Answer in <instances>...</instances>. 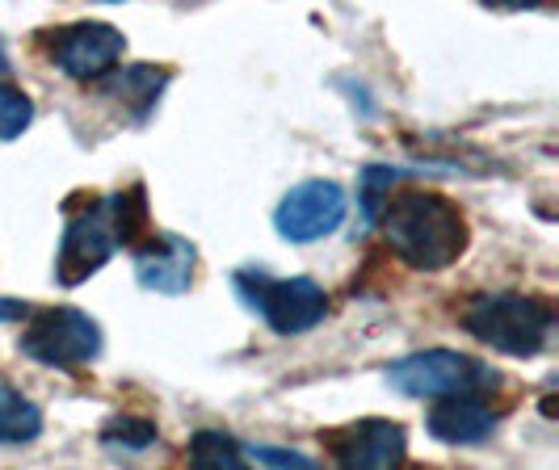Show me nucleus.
<instances>
[{
	"mask_svg": "<svg viewBox=\"0 0 559 470\" xmlns=\"http://www.w3.org/2000/svg\"><path fill=\"white\" fill-rule=\"evenodd\" d=\"M383 240L408 269L442 274L467 252L472 222L438 190H400L383 202Z\"/></svg>",
	"mask_w": 559,
	"mask_h": 470,
	"instance_id": "f257e3e1",
	"label": "nucleus"
},
{
	"mask_svg": "<svg viewBox=\"0 0 559 470\" xmlns=\"http://www.w3.org/2000/svg\"><path fill=\"white\" fill-rule=\"evenodd\" d=\"M463 333L476 336L479 345L497 349L504 358L531 361L551 349L556 336V306L534 294H513V290H484L472 294L459 311Z\"/></svg>",
	"mask_w": 559,
	"mask_h": 470,
	"instance_id": "f03ea898",
	"label": "nucleus"
},
{
	"mask_svg": "<svg viewBox=\"0 0 559 470\" xmlns=\"http://www.w3.org/2000/svg\"><path fill=\"white\" fill-rule=\"evenodd\" d=\"M388 383L408 399H463L497 390V370L459 349H420L388 365Z\"/></svg>",
	"mask_w": 559,
	"mask_h": 470,
	"instance_id": "7ed1b4c3",
	"label": "nucleus"
},
{
	"mask_svg": "<svg viewBox=\"0 0 559 470\" xmlns=\"http://www.w3.org/2000/svg\"><path fill=\"white\" fill-rule=\"evenodd\" d=\"M236 294L278 336H304L329 315V294L311 277H274L265 269H240Z\"/></svg>",
	"mask_w": 559,
	"mask_h": 470,
	"instance_id": "20e7f679",
	"label": "nucleus"
},
{
	"mask_svg": "<svg viewBox=\"0 0 559 470\" xmlns=\"http://www.w3.org/2000/svg\"><path fill=\"white\" fill-rule=\"evenodd\" d=\"M17 345L29 361H38L47 370L76 374L102 358L106 336H102V324L81 306H43L29 315Z\"/></svg>",
	"mask_w": 559,
	"mask_h": 470,
	"instance_id": "39448f33",
	"label": "nucleus"
},
{
	"mask_svg": "<svg viewBox=\"0 0 559 470\" xmlns=\"http://www.w3.org/2000/svg\"><path fill=\"white\" fill-rule=\"evenodd\" d=\"M345 215H349L345 190L329 177H316V181H304L282 197L278 210H274V227L290 244H316V240L333 236L345 222Z\"/></svg>",
	"mask_w": 559,
	"mask_h": 470,
	"instance_id": "423d86ee",
	"label": "nucleus"
},
{
	"mask_svg": "<svg viewBox=\"0 0 559 470\" xmlns=\"http://www.w3.org/2000/svg\"><path fill=\"white\" fill-rule=\"evenodd\" d=\"M336 470H400L408 458V429L388 415H366L329 433Z\"/></svg>",
	"mask_w": 559,
	"mask_h": 470,
	"instance_id": "0eeeda50",
	"label": "nucleus"
},
{
	"mask_svg": "<svg viewBox=\"0 0 559 470\" xmlns=\"http://www.w3.org/2000/svg\"><path fill=\"white\" fill-rule=\"evenodd\" d=\"M114 236L110 222H106V210H102V197H88L84 210H72L68 206V222H63V236H59V252H56V281L59 286H81L97 274L106 261L114 256Z\"/></svg>",
	"mask_w": 559,
	"mask_h": 470,
	"instance_id": "6e6552de",
	"label": "nucleus"
},
{
	"mask_svg": "<svg viewBox=\"0 0 559 470\" xmlns=\"http://www.w3.org/2000/svg\"><path fill=\"white\" fill-rule=\"evenodd\" d=\"M127 51L122 29L110 22H68L51 34V59L72 81H102L118 68Z\"/></svg>",
	"mask_w": 559,
	"mask_h": 470,
	"instance_id": "1a4fd4ad",
	"label": "nucleus"
},
{
	"mask_svg": "<svg viewBox=\"0 0 559 470\" xmlns=\"http://www.w3.org/2000/svg\"><path fill=\"white\" fill-rule=\"evenodd\" d=\"M198 249L181 236H147V244L135 252V274H140L143 290L156 294H186L194 286Z\"/></svg>",
	"mask_w": 559,
	"mask_h": 470,
	"instance_id": "9d476101",
	"label": "nucleus"
},
{
	"mask_svg": "<svg viewBox=\"0 0 559 470\" xmlns=\"http://www.w3.org/2000/svg\"><path fill=\"white\" fill-rule=\"evenodd\" d=\"M501 424V408H492L484 395H463V399H442L425 415L429 437L442 445H484Z\"/></svg>",
	"mask_w": 559,
	"mask_h": 470,
	"instance_id": "9b49d317",
	"label": "nucleus"
},
{
	"mask_svg": "<svg viewBox=\"0 0 559 470\" xmlns=\"http://www.w3.org/2000/svg\"><path fill=\"white\" fill-rule=\"evenodd\" d=\"M102 210H106V222H110L114 244L140 249V240H147V236H152V210H147V190H143L140 181L106 197V202H102Z\"/></svg>",
	"mask_w": 559,
	"mask_h": 470,
	"instance_id": "f8f14e48",
	"label": "nucleus"
},
{
	"mask_svg": "<svg viewBox=\"0 0 559 470\" xmlns=\"http://www.w3.org/2000/svg\"><path fill=\"white\" fill-rule=\"evenodd\" d=\"M165 84H168V68L135 63V68L114 72L110 84H106V93H110V97H118L122 106H131V110H135V122H143L147 113L156 110V101H160Z\"/></svg>",
	"mask_w": 559,
	"mask_h": 470,
	"instance_id": "ddd939ff",
	"label": "nucleus"
},
{
	"mask_svg": "<svg viewBox=\"0 0 559 470\" xmlns=\"http://www.w3.org/2000/svg\"><path fill=\"white\" fill-rule=\"evenodd\" d=\"M186 462H190V470H257L245 454V445L224 429H198L186 445Z\"/></svg>",
	"mask_w": 559,
	"mask_h": 470,
	"instance_id": "4468645a",
	"label": "nucleus"
},
{
	"mask_svg": "<svg viewBox=\"0 0 559 470\" xmlns=\"http://www.w3.org/2000/svg\"><path fill=\"white\" fill-rule=\"evenodd\" d=\"M43 433V412L17 387L0 383V445H29Z\"/></svg>",
	"mask_w": 559,
	"mask_h": 470,
	"instance_id": "2eb2a0df",
	"label": "nucleus"
},
{
	"mask_svg": "<svg viewBox=\"0 0 559 470\" xmlns=\"http://www.w3.org/2000/svg\"><path fill=\"white\" fill-rule=\"evenodd\" d=\"M102 442L110 445V449H127V454H143V449H152V445L160 442V429H156V420H147V415H110L106 420V429H102Z\"/></svg>",
	"mask_w": 559,
	"mask_h": 470,
	"instance_id": "dca6fc26",
	"label": "nucleus"
},
{
	"mask_svg": "<svg viewBox=\"0 0 559 470\" xmlns=\"http://www.w3.org/2000/svg\"><path fill=\"white\" fill-rule=\"evenodd\" d=\"M29 122H34V101L17 84L0 81V143L22 138L29 131Z\"/></svg>",
	"mask_w": 559,
	"mask_h": 470,
	"instance_id": "f3484780",
	"label": "nucleus"
},
{
	"mask_svg": "<svg viewBox=\"0 0 559 470\" xmlns=\"http://www.w3.org/2000/svg\"><path fill=\"white\" fill-rule=\"evenodd\" d=\"M252 467L261 470H324L316 458H308L304 449H286V445H252L245 449Z\"/></svg>",
	"mask_w": 559,
	"mask_h": 470,
	"instance_id": "a211bd4d",
	"label": "nucleus"
},
{
	"mask_svg": "<svg viewBox=\"0 0 559 470\" xmlns=\"http://www.w3.org/2000/svg\"><path fill=\"white\" fill-rule=\"evenodd\" d=\"M395 168H383V165H370L362 168V206H366V215L374 219L379 210H383V202L392 197V185H395Z\"/></svg>",
	"mask_w": 559,
	"mask_h": 470,
	"instance_id": "6ab92c4d",
	"label": "nucleus"
},
{
	"mask_svg": "<svg viewBox=\"0 0 559 470\" xmlns=\"http://www.w3.org/2000/svg\"><path fill=\"white\" fill-rule=\"evenodd\" d=\"M29 311V303H17V299H0V324H13Z\"/></svg>",
	"mask_w": 559,
	"mask_h": 470,
	"instance_id": "aec40b11",
	"label": "nucleus"
},
{
	"mask_svg": "<svg viewBox=\"0 0 559 470\" xmlns=\"http://www.w3.org/2000/svg\"><path fill=\"white\" fill-rule=\"evenodd\" d=\"M4 68H9V56H4V43H0V72H4Z\"/></svg>",
	"mask_w": 559,
	"mask_h": 470,
	"instance_id": "412c9836",
	"label": "nucleus"
}]
</instances>
